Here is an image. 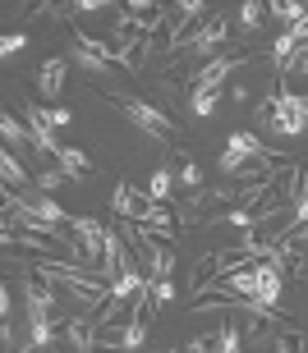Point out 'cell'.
I'll return each instance as SVG.
<instances>
[{"instance_id":"cell-1","label":"cell","mask_w":308,"mask_h":353,"mask_svg":"<svg viewBox=\"0 0 308 353\" xmlns=\"http://www.w3.org/2000/svg\"><path fill=\"white\" fill-rule=\"evenodd\" d=\"M216 170L226 174V179H271L276 174V152H267L262 147V138L258 133H249V129H235L230 133V143H226V152H221V161H216Z\"/></svg>"},{"instance_id":"cell-2","label":"cell","mask_w":308,"mask_h":353,"mask_svg":"<svg viewBox=\"0 0 308 353\" xmlns=\"http://www.w3.org/2000/svg\"><path fill=\"white\" fill-rule=\"evenodd\" d=\"M110 105L120 110L129 124H134L143 138H152V143H166L171 147L175 138H180V124H175L161 105H152V101H143V97H129V92H110Z\"/></svg>"},{"instance_id":"cell-3","label":"cell","mask_w":308,"mask_h":353,"mask_svg":"<svg viewBox=\"0 0 308 353\" xmlns=\"http://www.w3.org/2000/svg\"><path fill=\"white\" fill-rule=\"evenodd\" d=\"M124 239L143 252V262H148V280H171L175 275V248L171 239H157L148 230H138V225H124Z\"/></svg>"},{"instance_id":"cell-4","label":"cell","mask_w":308,"mask_h":353,"mask_svg":"<svg viewBox=\"0 0 308 353\" xmlns=\"http://www.w3.org/2000/svg\"><path fill=\"white\" fill-rule=\"evenodd\" d=\"M69 234H74V243H79V252H83V266L102 275V262H106V243H110V230H106L102 221H93V216H74V221H69Z\"/></svg>"},{"instance_id":"cell-5","label":"cell","mask_w":308,"mask_h":353,"mask_svg":"<svg viewBox=\"0 0 308 353\" xmlns=\"http://www.w3.org/2000/svg\"><path fill=\"white\" fill-rule=\"evenodd\" d=\"M226 37H230V23L221 19V14H212V19H207V23H202L198 32H189V37L180 41L175 51L202 55V65H207V60H216V55H226V51H221V46H226Z\"/></svg>"},{"instance_id":"cell-6","label":"cell","mask_w":308,"mask_h":353,"mask_svg":"<svg viewBox=\"0 0 308 353\" xmlns=\"http://www.w3.org/2000/svg\"><path fill=\"white\" fill-rule=\"evenodd\" d=\"M19 289H23V307H28V326H37V321H55L60 316V307H55V299H60V289L55 285H37L32 280V271L19 275Z\"/></svg>"},{"instance_id":"cell-7","label":"cell","mask_w":308,"mask_h":353,"mask_svg":"<svg viewBox=\"0 0 308 353\" xmlns=\"http://www.w3.org/2000/svg\"><path fill=\"white\" fill-rule=\"evenodd\" d=\"M253 55H216V60H207V65H198L193 74H189V92H221V83L230 79V69L235 65H249Z\"/></svg>"},{"instance_id":"cell-8","label":"cell","mask_w":308,"mask_h":353,"mask_svg":"<svg viewBox=\"0 0 308 353\" xmlns=\"http://www.w3.org/2000/svg\"><path fill=\"white\" fill-rule=\"evenodd\" d=\"M28 138H32V147H37L41 157H60V138H55V129H46V119H41V101H28Z\"/></svg>"},{"instance_id":"cell-9","label":"cell","mask_w":308,"mask_h":353,"mask_svg":"<svg viewBox=\"0 0 308 353\" xmlns=\"http://www.w3.org/2000/svg\"><path fill=\"white\" fill-rule=\"evenodd\" d=\"M65 79H69V60H65V55L41 60V69H37V97H46V101L55 105V97L65 92Z\"/></svg>"},{"instance_id":"cell-10","label":"cell","mask_w":308,"mask_h":353,"mask_svg":"<svg viewBox=\"0 0 308 353\" xmlns=\"http://www.w3.org/2000/svg\"><path fill=\"white\" fill-rule=\"evenodd\" d=\"M110 207H115V216H120V221H143V211L152 207V193H143V188H134V183H115V202H110Z\"/></svg>"},{"instance_id":"cell-11","label":"cell","mask_w":308,"mask_h":353,"mask_svg":"<svg viewBox=\"0 0 308 353\" xmlns=\"http://www.w3.org/2000/svg\"><path fill=\"white\" fill-rule=\"evenodd\" d=\"M0 170H5V188H19V193H23L28 183H37L32 174H28V165H23L19 157H14L10 147H5V157H0Z\"/></svg>"},{"instance_id":"cell-12","label":"cell","mask_w":308,"mask_h":353,"mask_svg":"<svg viewBox=\"0 0 308 353\" xmlns=\"http://www.w3.org/2000/svg\"><path fill=\"white\" fill-rule=\"evenodd\" d=\"M55 165L69 174V179H88V170H93V161L83 157L79 147H60V157H55Z\"/></svg>"},{"instance_id":"cell-13","label":"cell","mask_w":308,"mask_h":353,"mask_svg":"<svg viewBox=\"0 0 308 353\" xmlns=\"http://www.w3.org/2000/svg\"><path fill=\"white\" fill-rule=\"evenodd\" d=\"M148 193H152V202H171V197H175V165H166V161H161L157 170H152Z\"/></svg>"},{"instance_id":"cell-14","label":"cell","mask_w":308,"mask_h":353,"mask_svg":"<svg viewBox=\"0 0 308 353\" xmlns=\"http://www.w3.org/2000/svg\"><path fill=\"white\" fill-rule=\"evenodd\" d=\"M262 19H267V5L262 0H244L240 5V32L244 37H253L258 28H262Z\"/></svg>"},{"instance_id":"cell-15","label":"cell","mask_w":308,"mask_h":353,"mask_svg":"<svg viewBox=\"0 0 308 353\" xmlns=\"http://www.w3.org/2000/svg\"><path fill=\"white\" fill-rule=\"evenodd\" d=\"M0 133H5V143H10V152H14V147H19V152H23V147L32 143V138H28V124H19V119H14L10 110H5V115H0Z\"/></svg>"},{"instance_id":"cell-16","label":"cell","mask_w":308,"mask_h":353,"mask_svg":"<svg viewBox=\"0 0 308 353\" xmlns=\"http://www.w3.org/2000/svg\"><path fill=\"white\" fill-rule=\"evenodd\" d=\"M304 14H308V5H295V0H276V5H267V19H281L285 28H295Z\"/></svg>"},{"instance_id":"cell-17","label":"cell","mask_w":308,"mask_h":353,"mask_svg":"<svg viewBox=\"0 0 308 353\" xmlns=\"http://www.w3.org/2000/svg\"><path fill=\"white\" fill-rule=\"evenodd\" d=\"M175 183H180V188H189V193H198V188H202V170L189 157H180V165H175Z\"/></svg>"},{"instance_id":"cell-18","label":"cell","mask_w":308,"mask_h":353,"mask_svg":"<svg viewBox=\"0 0 308 353\" xmlns=\"http://www.w3.org/2000/svg\"><path fill=\"white\" fill-rule=\"evenodd\" d=\"M271 349H276V353H304V335H299L295 326H285V330L271 335Z\"/></svg>"},{"instance_id":"cell-19","label":"cell","mask_w":308,"mask_h":353,"mask_svg":"<svg viewBox=\"0 0 308 353\" xmlns=\"http://www.w3.org/2000/svg\"><path fill=\"white\" fill-rule=\"evenodd\" d=\"M189 110L198 119H212L216 115V92H189Z\"/></svg>"},{"instance_id":"cell-20","label":"cell","mask_w":308,"mask_h":353,"mask_svg":"<svg viewBox=\"0 0 308 353\" xmlns=\"http://www.w3.org/2000/svg\"><path fill=\"white\" fill-rule=\"evenodd\" d=\"M41 119H46V129H69L74 124V110L69 105H41Z\"/></svg>"},{"instance_id":"cell-21","label":"cell","mask_w":308,"mask_h":353,"mask_svg":"<svg viewBox=\"0 0 308 353\" xmlns=\"http://www.w3.org/2000/svg\"><path fill=\"white\" fill-rule=\"evenodd\" d=\"M175 303V285L171 280H152V312H166Z\"/></svg>"},{"instance_id":"cell-22","label":"cell","mask_w":308,"mask_h":353,"mask_svg":"<svg viewBox=\"0 0 308 353\" xmlns=\"http://www.w3.org/2000/svg\"><path fill=\"white\" fill-rule=\"evenodd\" d=\"M216 353H244V340L235 326H221V335H216Z\"/></svg>"},{"instance_id":"cell-23","label":"cell","mask_w":308,"mask_h":353,"mask_svg":"<svg viewBox=\"0 0 308 353\" xmlns=\"http://www.w3.org/2000/svg\"><path fill=\"white\" fill-rule=\"evenodd\" d=\"M28 46V32H5L0 37V60H10V55H19Z\"/></svg>"},{"instance_id":"cell-24","label":"cell","mask_w":308,"mask_h":353,"mask_svg":"<svg viewBox=\"0 0 308 353\" xmlns=\"http://www.w3.org/2000/svg\"><path fill=\"white\" fill-rule=\"evenodd\" d=\"M65 179H69L65 170H41V174H37V193H55Z\"/></svg>"}]
</instances>
